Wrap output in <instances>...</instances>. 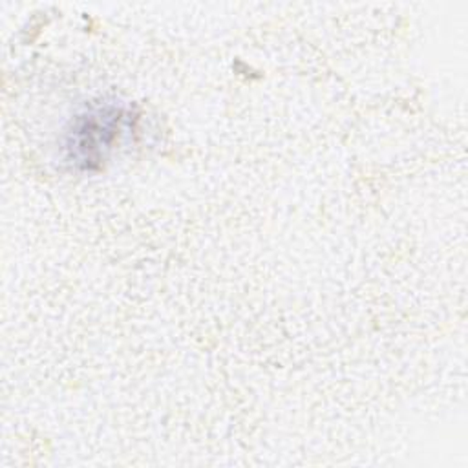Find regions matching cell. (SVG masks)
Wrapping results in <instances>:
<instances>
[{
  "instance_id": "obj_1",
  "label": "cell",
  "mask_w": 468,
  "mask_h": 468,
  "mask_svg": "<svg viewBox=\"0 0 468 468\" xmlns=\"http://www.w3.org/2000/svg\"><path fill=\"white\" fill-rule=\"evenodd\" d=\"M132 112L119 101L93 102L71 117L64 137V161L80 172H93L110 161L112 154L132 130Z\"/></svg>"
}]
</instances>
